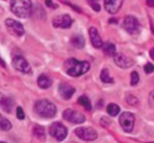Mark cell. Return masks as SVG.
Instances as JSON below:
<instances>
[{
  "label": "cell",
  "mask_w": 154,
  "mask_h": 143,
  "mask_svg": "<svg viewBox=\"0 0 154 143\" xmlns=\"http://www.w3.org/2000/svg\"><path fill=\"white\" fill-rule=\"evenodd\" d=\"M87 1L90 5H92V4H95V3H98V1H99V0H87Z\"/></svg>",
  "instance_id": "32"
},
{
  "label": "cell",
  "mask_w": 154,
  "mask_h": 143,
  "mask_svg": "<svg viewBox=\"0 0 154 143\" xmlns=\"http://www.w3.org/2000/svg\"><path fill=\"white\" fill-rule=\"evenodd\" d=\"M147 4L150 7H153L154 6V0H147Z\"/></svg>",
  "instance_id": "31"
},
{
  "label": "cell",
  "mask_w": 154,
  "mask_h": 143,
  "mask_svg": "<svg viewBox=\"0 0 154 143\" xmlns=\"http://www.w3.org/2000/svg\"><path fill=\"white\" fill-rule=\"evenodd\" d=\"M153 50H154V49H153V48H152L151 50H150V57H151L152 59H154V57H153Z\"/></svg>",
  "instance_id": "34"
},
{
  "label": "cell",
  "mask_w": 154,
  "mask_h": 143,
  "mask_svg": "<svg viewBox=\"0 0 154 143\" xmlns=\"http://www.w3.org/2000/svg\"><path fill=\"white\" fill-rule=\"evenodd\" d=\"M3 98H4V96H3V94H2L1 92H0V105H1V103H2V101Z\"/></svg>",
  "instance_id": "35"
},
{
  "label": "cell",
  "mask_w": 154,
  "mask_h": 143,
  "mask_svg": "<svg viewBox=\"0 0 154 143\" xmlns=\"http://www.w3.org/2000/svg\"><path fill=\"white\" fill-rule=\"evenodd\" d=\"M49 133L58 141H63L67 136V128L60 122H54L50 126Z\"/></svg>",
  "instance_id": "5"
},
{
  "label": "cell",
  "mask_w": 154,
  "mask_h": 143,
  "mask_svg": "<svg viewBox=\"0 0 154 143\" xmlns=\"http://www.w3.org/2000/svg\"><path fill=\"white\" fill-rule=\"evenodd\" d=\"M122 26L126 32L132 35H136L140 32L141 25L136 17L132 15H128L124 18Z\"/></svg>",
  "instance_id": "4"
},
{
  "label": "cell",
  "mask_w": 154,
  "mask_h": 143,
  "mask_svg": "<svg viewBox=\"0 0 154 143\" xmlns=\"http://www.w3.org/2000/svg\"><path fill=\"white\" fill-rule=\"evenodd\" d=\"M91 6L92 7H93V10H96V11H99V10H101V6L99 3H95V4H92Z\"/></svg>",
  "instance_id": "30"
},
{
  "label": "cell",
  "mask_w": 154,
  "mask_h": 143,
  "mask_svg": "<svg viewBox=\"0 0 154 143\" xmlns=\"http://www.w3.org/2000/svg\"><path fill=\"white\" fill-rule=\"evenodd\" d=\"M5 25L9 32L17 37H20L25 33V29L22 24L11 18H8L5 20Z\"/></svg>",
  "instance_id": "9"
},
{
  "label": "cell",
  "mask_w": 154,
  "mask_h": 143,
  "mask_svg": "<svg viewBox=\"0 0 154 143\" xmlns=\"http://www.w3.org/2000/svg\"><path fill=\"white\" fill-rule=\"evenodd\" d=\"M11 123L7 118L2 116L1 114H0V130L8 131V130L11 129Z\"/></svg>",
  "instance_id": "23"
},
{
  "label": "cell",
  "mask_w": 154,
  "mask_h": 143,
  "mask_svg": "<svg viewBox=\"0 0 154 143\" xmlns=\"http://www.w3.org/2000/svg\"><path fill=\"white\" fill-rule=\"evenodd\" d=\"M90 68V64L87 61H78L76 58H69L64 64V70L71 76L77 77L87 73Z\"/></svg>",
  "instance_id": "1"
},
{
  "label": "cell",
  "mask_w": 154,
  "mask_h": 143,
  "mask_svg": "<svg viewBox=\"0 0 154 143\" xmlns=\"http://www.w3.org/2000/svg\"><path fill=\"white\" fill-rule=\"evenodd\" d=\"M75 133L80 139L85 141L96 140L98 137L97 131L92 127H78Z\"/></svg>",
  "instance_id": "8"
},
{
  "label": "cell",
  "mask_w": 154,
  "mask_h": 143,
  "mask_svg": "<svg viewBox=\"0 0 154 143\" xmlns=\"http://www.w3.org/2000/svg\"><path fill=\"white\" fill-rule=\"evenodd\" d=\"M71 43L77 49H82L85 45V40L81 34H75L71 39Z\"/></svg>",
  "instance_id": "16"
},
{
  "label": "cell",
  "mask_w": 154,
  "mask_h": 143,
  "mask_svg": "<svg viewBox=\"0 0 154 143\" xmlns=\"http://www.w3.org/2000/svg\"><path fill=\"white\" fill-rule=\"evenodd\" d=\"M45 4H46L48 7H54V8H56V7H58V6L56 4H54L51 0H45Z\"/></svg>",
  "instance_id": "29"
},
{
  "label": "cell",
  "mask_w": 154,
  "mask_h": 143,
  "mask_svg": "<svg viewBox=\"0 0 154 143\" xmlns=\"http://www.w3.org/2000/svg\"><path fill=\"white\" fill-rule=\"evenodd\" d=\"M139 82V75L137 71H132L131 73V81L130 85L132 86H135Z\"/></svg>",
  "instance_id": "25"
},
{
  "label": "cell",
  "mask_w": 154,
  "mask_h": 143,
  "mask_svg": "<svg viewBox=\"0 0 154 143\" xmlns=\"http://www.w3.org/2000/svg\"><path fill=\"white\" fill-rule=\"evenodd\" d=\"M34 111L37 115L42 118H51L55 116L57 113V107L48 100L42 99L35 103Z\"/></svg>",
  "instance_id": "3"
},
{
  "label": "cell",
  "mask_w": 154,
  "mask_h": 143,
  "mask_svg": "<svg viewBox=\"0 0 154 143\" xmlns=\"http://www.w3.org/2000/svg\"><path fill=\"white\" fill-rule=\"evenodd\" d=\"M102 47H103V52L105 55H108V56H112L115 54L116 52V46L114 43H110V42H108V43H105L102 45Z\"/></svg>",
  "instance_id": "19"
},
{
  "label": "cell",
  "mask_w": 154,
  "mask_h": 143,
  "mask_svg": "<svg viewBox=\"0 0 154 143\" xmlns=\"http://www.w3.org/2000/svg\"><path fill=\"white\" fill-rule=\"evenodd\" d=\"M120 111V108L118 105L115 104V103H109L107 106V112L111 116H117L119 114Z\"/></svg>",
  "instance_id": "20"
},
{
  "label": "cell",
  "mask_w": 154,
  "mask_h": 143,
  "mask_svg": "<svg viewBox=\"0 0 154 143\" xmlns=\"http://www.w3.org/2000/svg\"><path fill=\"white\" fill-rule=\"evenodd\" d=\"M10 8L15 16L26 19L29 17L32 13V1L31 0H11Z\"/></svg>",
  "instance_id": "2"
},
{
  "label": "cell",
  "mask_w": 154,
  "mask_h": 143,
  "mask_svg": "<svg viewBox=\"0 0 154 143\" xmlns=\"http://www.w3.org/2000/svg\"><path fill=\"white\" fill-rule=\"evenodd\" d=\"M63 117L66 121L73 124H82L85 121V115L78 111L67 109L63 112Z\"/></svg>",
  "instance_id": "7"
},
{
  "label": "cell",
  "mask_w": 154,
  "mask_h": 143,
  "mask_svg": "<svg viewBox=\"0 0 154 143\" xmlns=\"http://www.w3.org/2000/svg\"><path fill=\"white\" fill-rule=\"evenodd\" d=\"M119 121L122 128L126 133H131L135 124V116L129 112H124L120 115Z\"/></svg>",
  "instance_id": "6"
},
{
  "label": "cell",
  "mask_w": 154,
  "mask_h": 143,
  "mask_svg": "<svg viewBox=\"0 0 154 143\" xmlns=\"http://www.w3.org/2000/svg\"><path fill=\"white\" fill-rule=\"evenodd\" d=\"M0 64H1V65L3 67H5V63L4 60H3L2 58H1V57H0Z\"/></svg>",
  "instance_id": "33"
},
{
  "label": "cell",
  "mask_w": 154,
  "mask_h": 143,
  "mask_svg": "<svg viewBox=\"0 0 154 143\" xmlns=\"http://www.w3.org/2000/svg\"><path fill=\"white\" fill-rule=\"evenodd\" d=\"M52 23L55 28H70L72 24V19L68 14H62L54 16Z\"/></svg>",
  "instance_id": "11"
},
{
  "label": "cell",
  "mask_w": 154,
  "mask_h": 143,
  "mask_svg": "<svg viewBox=\"0 0 154 143\" xmlns=\"http://www.w3.org/2000/svg\"><path fill=\"white\" fill-rule=\"evenodd\" d=\"M89 34H90V40L93 46L96 49H99L103 45V41L101 38L100 35L98 33L97 29L95 27H91L89 29Z\"/></svg>",
  "instance_id": "15"
},
{
  "label": "cell",
  "mask_w": 154,
  "mask_h": 143,
  "mask_svg": "<svg viewBox=\"0 0 154 143\" xmlns=\"http://www.w3.org/2000/svg\"><path fill=\"white\" fill-rule=\"evenodd\" d=\"M16 113H17V117L18 119L23 120L24 118H25V113H24L23 110V109L20 107V106H18V107L17 108Z\"/></svg>",
  "instance_id": "27"
},
{
  "label": "cell",
  "mask_w": 154,
  "mask_h": 143,
  "mask_svg": "<svg viewBox=\"0 0 154 143\" xmlns=\"http://www.w3.org/2000/svg\"><path fill=\"white\" fill-rule=\"evenodd\" d=\"M153 64H151L150 62H148L144 65V71L147 73H151L153 72Z\"/></svg>",
  "instance_id": "28"
},
{
  "label": "cell",
  "mask_w": 154,
  "mask_h": 143,
  "mask_svg": "<svg viewBox=\"0 0 154 143\" xmlns=\"http://www.w3.org/2000/svg\"><path fill=\"white\" fill-rule=\"evenodd\" d=\"M32 132H33V135H34L38 139L44 140V139H45V137H46L45 128H44L42 126L38 125V124L35 125L34 127H33Z\"/></svg>",
  "instance_id": "18"
},
{
  "label": "cell",
  "mask_w": 154,
  "mask_h": 143,
  "mask_svg": "<svg viewBox=\"0 0 154 143\" xmlns=\"http://www.w3.org/2000/svg\"><path fill=\"white\" fill-rule=\"evenodd\" d=\"M126 101H127V103L129 104L133 105V106H135V105H136L138 103V100L137 99V97L132 95V94H129V95H128L126 97Z\"/></svg>",
  "instance_id": "26"
},
{
  "label": "cell",
  "mask_w": 154,
  "mask_h": 143,
  "mask_svg": "<svg viewBox=\"0 0 154 143\" xmlns=\"http://www.w3.org/2000/svg\"><path fill=\"white\" fill-rule=\"evenodd\" d=\"M59 92L63 99L69 100L75 94V88L69 84L62 83L59 86Z\"/></svg>",
  "instance_id": "14"
},
{
  "label": "cell",
  "mask_w": 154,
  "mask_h": 143,
  "mask_svg": "<svg viewBox=\"0 0 154 143\" xmlns=\"http://www.w3.org/2000/svg\"><path fill=\"white\" fill-rule=\"evenodd\" d=\"M114 59L115 64L121 68H128V67L133 65L134 64V61L131 58H128L127 56H126L124 54L121 53V52L114 54Z\"/></svg>",
  "instance_id": "12"
},
{
  "label": "cell",
  "mask_w": 154,
  "mask_h": 143,
  "mask_svg": "<svg viewBox=\"0 0 154 143\" xmlns=\"http://www.w3.org/2000/svg\"><path fill=\"white\" fill-rule=\"evenodd\" d=\"M3 108V110L6 112H11L14 106V102L11 98H3L1 103Z\"/></svg>",
  "instance_id": "22"
},
{
  "label": "cell",
  "mask_w": 154,
  "mask_h": 143,
  "mask_svg": "<svg viewBox=\"0 0 154 143\" xmlns=\"http://www.w3.org/2000/svg\"><path fill=\"white\" fill-rule=\"evenodd\" d=\"M12 65L15 70L23 73H29L31 72V67L28 61L21 55H16L12 60Z\"/></svg>",
  "instance_id": "10"
},
{
  "label": "cell",
  "mask_w": 154,
  "mask_h": 143,
  "mask_svg": "<svg viewBox=\"0 0 154 143\" xmlns=\"http://www.w3.org/2000/svg\"><path fill=\"white\" fill-rule=\"evenodd\" d=\"M38 85L42 89H47V88H50L51 86L52 82H51V79L48 76L42 74L38 78Z\"/></svg>",
  "instance_id": "17"
},
{
  "label": "cell",
  "mask_w": 154,
  "mask_h": 143,
  "mask_svg": "<svg viewBox=\"0 0 154 143\" xmlns=\"http://www.w3.org/2000/svg\"><path fill=\"white\" fill-rule=\"evenodd\" d=\"M124 0H105L104 5L107 11L111 14L117 13L123 5Z\"/></svg>",
  "instance_id": "13"
},
{
  "label": "cell",
  "mask_w": 154,
  "mask_h": 143,
  "mask_svg": "<svg viewBox=\"0 0 154 143\" xmlns=\"http://www.w3.org/2000/svg\"><path fill=\"white\" fill-rule=\"evenodd\" d=\"M78 102L80 105H81V106L85 108L86 110L90 111L92 109L91 102H90V99L87 97H86V96H81L78 98Z\"/></svg>",
  "instance_id": "21"
},
{
  "label": "cell",
  "mask_w": 154,
  "mask_h": 143,
  "mask_svg": "<svg viewBox=\"0 0 154 143\" xmlns=\"http://www.w3.org/2000/svg\"><path fill=\"white\" fill-rule=\"evenodd\" d=\"M100 79L104 83H112L114 82V79L111 77L109 75V71L108 69H103L101 72Z\"/></svg>",
  "instance_id": "24"
}]
</instances>
